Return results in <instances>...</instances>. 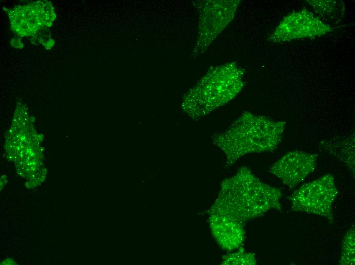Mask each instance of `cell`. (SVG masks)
Masks as SVG:
<instances>
[{"label":"cell","instance_id":"11","mask_svg":"<svg viewBox=\"0 0 355 265\" xmlns=\"http://www.w3.org/2000/svg\"><path fill=\"white\" fill-rule=\"evenodd\" d=\"M222 264H255L256 260L255 255L246 253L243 250L230 254L223 259Z\"/></svg>","mask_w":355,"mask_h":265},{"label":"cell","instance_id":"1","mask_svg":"<svg viewBox=\"0 0 355 265\" xmlns=\"http://www.w3.org/2000/svg\"><path fill=\"white\" fill-rule=\"evenodd\" d=\"M282 196L279 189L263 183L248 168L243 167L234 176L223 181L210 215L242 224L271 209L281 211Z\"/></svg>","mask_w":355,"mask_h":265},{"label":"cell","instance_id":"2","mask_svg":"<svg viewBox=\"0 0 355 265\" xmlns=\"http://www.w3.org/2000/svg\"><path fill=\"white\" fill-rule=\"evenodd\" d=\"M285 127V121L245 112L227 129L214 134L212 140L224 152L230 167L246 154L275 150Z\"/></svg>","mask_w":355,"mask_h":265},{"label":"cell","instance_id":"9","mask_svg":"<svg viewBox=\"0 0 355 265\" xmlns=\"http://www.w3.org/2000/svg\"><path fill=\"white\" fill-rule=\"evenodd\" d=\"M354 227L347 231L342 241L340 264L354 265L355 264Z\"/></svg>","mask_w":355,"mask_h":265},{"label":"cell","instance_id":"6","mask_svg":"<svg viewBox=\"0 0 355 265\" xmlns=\"http://www.w3.org/2000/svg\"><path fill=\"white\" fill-rule=\"evenodd\" d=\"M318 155L303 151L285 153L269 169V172L290 188L299 185L315 169Z\"/></svg>","mask_w":355,"mask_h":265},{"label":"cell","instance_id":"7","mask_svg":"<svg viewBox=\"0 0 355 265\" xmlns=\"http://www.w3.org/2000/svg\"><path fill=\"white\" fill-rule=\"evenodd\" d=\"M209 221L212 234L222 248L235 249L244 241V231L241 224L216 215H211Z\"/></svg>","mask_w":355,"mask_h":265},{"label":"cell","instance_id":"5","mask_svg":"<svg viewBox=\"0 0 355 265\" xmlns=\"http://www.w3.org/2000/svg\"><path fill=\"white\" fill-rule=\"evenodd\" d=\"M330 26L306 10L291 14L284 18L270 40L285 42L291 40L319 36L331 31Z\"/></svg>","mask_w":355,"mask_h":265},{"label":"cell","instance_id":"8","mask_svg":"<svg viewBox=\"0 0 355 265\" xmlns=\"http://www.w3.org/2000/svg\"><path fill=\"white\" fill-rule=\"evenodd\" d=\"M322 146L329 154L343 162L354 174V135L325 141Z\"/></svg>","mask_w":355,"mask_h":265},{"label":"cell","instance_id":"4","mask_svg":"<svg viewBox=\"0 0 355 265\" xmlns=\"http://www.w3.org/2000/svg\"><path fill=\"white\" fill-rule=\"evenodd\" d=\"M337 194L334 176L327 174L295 191L289 197L291 209L325 217L334 223L332 205Z\"/></svg>","mask_w":355,"mask_h":265},{"label":"cell","instance_id":"3","mask_svg":"<svg viewBox=\"0 0 355 265\" xmlns=\"http://www.w3.org/2000/svg\"><path fill=\"white\" fill-rule=\"evenodd\" d=\"M205 76L197 87L196 117H202L225 104L242 89L243 72L237 67L221 75L217 70Z\"/></svg>","mask_w":355,"mask_h":265},{"label":"cell","instance_id":"10","mask_svg":"<svg viewBox=\"0 0 355 265\" xmlns=\"http://www.w3.org/2000/svg\"><path fill=\"white\" fill-rule=\"evenodd\" d=\"M309 2L315 11L321 15H327L330 17L331 15H335V11L339 12V4L336 2L333 1H311Z\"/></svg>","mask_w":355,"mask_h":265}]
</instances>
